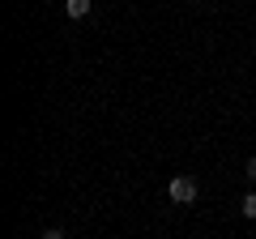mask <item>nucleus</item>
<instances>
[{
  "mask_svg": "<svg viewBox=\"0 0 256 239\" xmlns=\"http://www.w3.org/2000/svg\"><path fill=\"white\" fill-rule=\"evenodd\" d=\"M64 9H68V18H90L94 0H64Z\"/></svg>",
  "mask_w": 256,
  "mask_h": 239,
  "instance_id": "f03ea898",
  "label": "nucleus"
},
{
  "mask_svg": "<svg viewBox=\"0 0 256 239\" xmlns=\"http://www.w3.org/2000/svg\"><path fill=\"white\" fill-rule=\"evenodd\" d=\"M38 239H64V230H60V226H47V230H43Z\"/></svg>",
  "mask_w": 256,
  "mask_h": 239,
  "instance_id": "20e7f679",
  "label": "nucleus"
},
{
  "mask_svg": "<svg viewBox=\"0 0 256 239\" xmlns=\"http://www.w3.org/2000/svg\"><path fill=\"white\" fill-rule=\"evenodd\" d=\"M196 192H201V188H196L192 175H175L171 184H166V196H171L175 205H192V201H196Z\"/></svg>",
  "mask_w": 256,
  "mask_h": 239,
  "instance_id": "f257e3e1",
  "label": "nucleus"
},
{
  "mask_svg": "<svg viewBox=\"0 0 256 239\" xmlns=\"http://www.w3.org/2000/svg\"><path fill=\"white\" fill-rule=\"evenodd\" d=\"M239 210H244V218H256V192H248L244 201H239Z\"/></svg>",
  "mask_w": 256,
  "mask_h": 239,
  "instance_id": "7ed1b4c3",
  "label": "nucleus"
},
{
  "mask_svg": "<svg viewBox=\"0 0 256 239\" xmlns=\"http://www.w3.org/2000/svg\"><path fill=\"white\" fill-rule=\"evenodd\" d=\"M244 175H248V180H252V184H256V158H248V166H244Z\"/></svg>",
  "mask_w": 256,
  "mask_h": 239,
  "instance_id": "39448f33",
  "label": "nucleus"
}]
</instances>
